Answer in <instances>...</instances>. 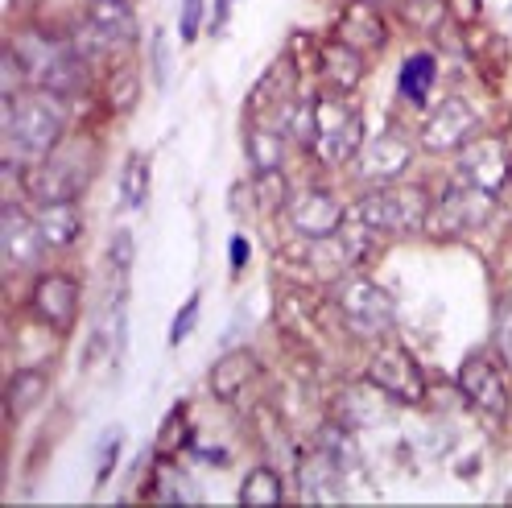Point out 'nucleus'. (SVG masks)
<instances>
[{
    "mask_svg": "<svg viewBox=\"0 0 512 508\" xmlns=\"http://www.w3.org/2000/svg\"><path fill=\"white\" fill-rule=\"evenodd\" d=\"M252 190H256V215H285L294 199V186L281 170H252Z\"/></svg>",
    "mask_w": 512,
    "mask_h": 508,
    "instance_id": "nucleus-28",
    "label": "nucleus"
},
{
    "mask_svg": "<svg viewBox=\"0 0 512 508\" xmlns=\"http://www.w3.org/2000/svg\"><path fill=\"white\" fill-rule=\"evenodd\" d=\"M46 393H50V372H46V364H21V368L9 376V385H5L9 414H13V418L34 414V409L46 401Z\"/></svg>",
    "mask_w": 512,
    "mask_h": 508,
    "instance_id": "nucleus-23",
    "label": "nucleus"
},
{
    "mask_svg": "<svg viewBox=\"0 0 512 508\" xmlns=\"http://www.w3.org/2000/svg\"><path fill=\"white\" fill-rule=\"evenodd\" d=\"M364 376L372 385H380L397 405H409V409H422L430 401V380L418 364V356L393 335H384L372 343L368 352V364H364Z\"/></svg>",
    "mask_w": 512,
    "mask_h": 508,
    "instance_id": "nucleus-6",
    "label": "nucleus"
},
{
    "mask_svg": "<svg viewBox=\"0 0 512 508\" xmlns=\"http://www.w3.org/2000/svg\"><path fill=\"white\" fill-rule=\"evenodd\" d=\"M455 178L488 190V195H500V190L512 182V157H508L504 141L479 133L471 145H463L455 153Z\"/></svg>",
    "mask_w": 512,
    "mask_h": 508,
    "instance_id": "nucleus-14",
    "label": "nucleus"
},
{
    "mask_svg": "<svg viewBox=\"0 0 512 508\" xmlns=\"http://www.w3.org/2000/svg\"><path fill=\"white\" fill-rule=\"evenodd\" d=\"M120 447H124V430L120 426H108L95 442V488H104L112 475H116V463H120Z\"/></svg>",
    "mask_w": 512,
    "mask_h": 508,
    "instance_id": "nucleus-35",
    "label": "nucleus"
},
{
    "mask_svg": "<svg viewBox=\"0 0 512 508\" xmlns=\"http://www.w3.org/2000/svg\"><path fill=\"white\" fill-rule=\"evenodd\" d=\"M104 261H108L112 285H128V273L137 269V236L128 232V228H116V232H112V240H108Z\"/></svg>",
    "mask_w": 512,
    "mask_h": 508,
    "instance_id": "nucleus-32",
    "label": "nucleus"
},
{
    "mask_svg": "<svg viewBox=\"0 0 512 508\" xmlns=\"http://www.w3.org/2000/svg\"><path fill=\"white\" fill-rule=\"evenodd\" d=\"M372 5H389V0H372Z\"/></svg>",
    "mask_w": 512,
    "mask_h": 508,
    "instance_id": "nucleus-44",
    "label": "nucleus"
},
{
    "mask_svg": "<svg viewBox=\"0 0 512 508\" xmlns=\"http://www.w3.org/2000/svg\"><path fill=\"white\" fill-rule=\"evenodd\" d=\"M318 108V137H314V157L323 162L327 170L335 166H351L356 153L364 149L368 141V120L360 112V104L351 95H339V91H323L314 100Z\"/></svg>",
    "mask_w": 512,
    "mask_h": 508,
    "instance_id": "nucleus-5",
    "label": "nucleus"
},
{
    "mask_svg": "<svg viewBox=\"0 0 512 508\" xmlns=\"http://www.w3.org/2000/svg\"><path fill=\"white\" fill-rule=\"evenodd\" d=\"M67 38H71V46L79 50V58L87 62V67H95V62H104V58H108V54L116 50V42H112V38H108V34H104V29H100V25H95L91 17L75 21Z\"/></svg>",
    "mask_w": 512,
    "mask_h": 508,
    "instance_id": "nucleus-31",
    "label": "nucleus"
},
{
    "mask_svg": "<svg viewBox=\"0 0 512 508\" xmlns=\"http://www.w3.org/2000/svg\"><path fill=\"white\" fill-rule=\"evenodd\" d=\"M331 38L356 46L360 54H380L389 46V21H384L380 5H372V0H347L331 25Z\"/></svg>",
    "mask_w": 512,
    "mask_h": 508,
    "instance_id": "nucleus-16",
    "label": "nucleus"
},
{
    "mask_svg": "<svg viewBox=\"0 0 512 508\" xmlns=\"http://www.w3.org/2000/svg\"><path fill=\"white\" fill-rule=\"evenodd\" d=\"M153 190V166L145 153H128V162L120 170V207L124 211H145Z\"/></svg>",
    "mask_w": 512,
    "mask_h": 508,
    "instance_id": "nucleus-27",
    "label": "nucleus"
},
{
    "mask_svg": "<svg viewBox=\"0 0 512 508\" xmlns=\"http://www.w3.org/2000/svg\"><path fill=\"white\" fill-rule=\"evenodd\" d=\"M149 62H153V83H157V87H166V83H170V71H174L166 29H157V34H153V42H149Z\"/></svg>",
    "mask_w": 512,
    "mask_h": 508,
    "instance_id": "nucleus-38",
    "label": "nucleus"
},
{
    "mask_svg": "<svg viewBox=\"0 0 512 508\" xmlns=\"http://www.w3.org/2000/svg\"><path fill=\"white\" fill-rule=\"evenodd\" d=\"M343 467L323 451L314 447L302 463H298V492L310 500V504H335L343 500Z\"/></svg>",
    "mask_w": 512,
    "mask_h": 508,
    "instance_id": "nucleus-21",
    "label": "nucleus"
},
{
    "mask_svg": "<svg viewBox=\"0 0 512 508\" xmlns=\"http://www.w3.org/2000/svg\"><path fill=\"white\" fill-rule=\"evenodd\" d=\"M492 215H496V195L455 178L434 195V211H430V228L426 232L434 240H459L467 232H479Z\"/></svg>",
    "mask_w": 512,
    "mask_h": 508,
    "instance_id": "nucleus-7",
    "label": "nucleus"
},
{
    "mask_svg": "<svg viewBox=\"0 0 512 508\" xmlns=\"http://www.w3.org/2000/svg\"><path fill=\"white\" fill-rule=\"evenodd\" d=\"M13 54L21 58V67L29 75V87L50 91V95H75L87 79V62L79 58V50L71 46V38H58L50 29L25 25L13 34Z\"/></svg>",
    "mask_w": 512,
    "mask_h": 508,
    "instance_id": "nucleus-2",
    "label": "nucleus"
},
{
    "mask_svg": "<svg viewBox=\"0 0 512 508\" xmlns=\"http://www.w3.org/2000/svg\"><path fill=\"white\" fill-rule=\"evenodd\" d=\"M446 13H451V21L459 29L479 25V21H484V0H446Z\"/></svg>",
    "mask_w": 512,
    "mask_h": 508,
    "instance_id": "nucleus-40",
    "label": "nucleus"
},
{
    "mask_svg": "<svg viewBox=\"0 0 512 508\" xmlns=\"http://www.w3.org/2000/svg\"><path fill=\"white\" fill-rule=\"evenodd\" d=\"M492 343H496L500 364L512 372V294H504V298H500V306H496V319H492Z\"/></svg>",
    "mask_w": 512,
    "mask_h": 508,
    "instance_id": "nucleus-36",
    "label": "nucleus"
},
{
    "mask_svg": "<svg viewBox=\"0 0 512 508\" xmlns=\"http://www.w3.org/2000/svg\"><path fill=\"white\" fill-rule=\"evenodd\" d=\"M401 17H405V25L418 29V34H438V29L451 21V13H446V0H405Z\"/></svg>",
    "mask_w": 512,
    "mask_h": 508,
    "instance_id": "nucleus-34",
    "label": "nucleus"
},
{
    "mask_svg": "<svg viewBox=\"0 0 512 508\" xmlns=\"http://www.w3.org/2000/svg\"><path fill=\"white\" fill-rule=\"evenodd\" d=\"M335 405H339V409H335L339 422H347L351 430H368V426H384V422H389L397 401L364 376V380H356V385H347Z\"/></svg>",
    "mask_w": 512,
    "mask_h": 508,
    "instance_id": "nucleus-17",
    "label": "nucleus"
},
{
    "mask_svg": "<svg viewBox=\"0 0 512 508\" xmlns=\"http://www.w3.org/2000/svg\"><path fill=\"white\" fill-rule=\"evenodd\" d=\"M256 376H261V360L248 347H232V352H223L215 364H211V376H207V389L215 401H240L248 385H256Z\"/></svg>",
    "mask_w": 512,
    "mask_h": 508,
    "instance_id": "nucleus-19",
    "label": "nucleus"
},
{
    "mask_svg": "<svg viewBox=\"0 0 512 508\" xmlns=\"http://www.w3.org/2000/svg\"><path fill=\"white\" fill-rule=\"evenodd\" d=\"M79 306H83V285L67 269H46L29 285V314L50 331H71L79 323Z\"/></svg>",
    "mask_w": 512,
    "mask_h": 508,
    "instance_id": "nucleus-11",
    "label": "nucleus"
},
{
    "mask_svg": "<svg viewBox=\"0 0 512 508\" xmlns=\"http://www.w3.org/2000/svg\"><path fill=\"white\" fill-rule=\"evenodd\" d=\"M331 302H335V314L347 327V335L360 339V343H376L384 335H393V327H397L393 294L384 290L380 281H372L368 273L351 269L347 277H339L335 290H331Z\"/></svg>",
    "mask_w": 512,
    "mask_h": 508,
    "instance_id": "nucleus-4",
    "label": "nucleus"
},
{
    "mask_svg": "<svg viewBox=\"0 0 512 508\" xmlns=\"http://www.w3.org/2000/svg\"><path fill=\"white\" fill-rule=\"evenodd\" d=\"M244 153L252 170H281L285 166V153H290V137H285L277 124H248L244 133Z\"/></svg>",
    "mask_w": 512,
    "mask_h": 508,
    "instance_id": "nucleus-25",
    "label": "nucleus"
},
{
    "mask_svg": "<svg viewBox=\"0 0 512 508\" xmlns=\"http://www.w3.org/2000/svg\"><path fill=\"white\" fill-rule=\"evenodd\" d=\"M87 17H91L95 25H100L112 42H116V50L137 46L141 25H137V9H133V0H91V5H87Z\"/></svg>",
    "mask_w": 512,
    "mask_h": 508,
    "instance_id": "nucleus-22",
    "label": "nucleus"
},
{
    "mask_svg": "<svg viewBox=\"0 0 512 508\" xmlns=\"http://www.w3.org/2000/svg\"><path fill=\"white\" fill-rule=\"evenodd\" d=\"M199 306H203V294H190V298L178 306L174 323H170V347H182V343L190 339V331H195V323H199Z\"/></svg>",
    "mask_w": 512,
    "mask_h": 508,
    "instance_id": "nucleus-37",
    "label": "nucleus"
},
{
    "mask_svg": "<svg viewBox=\"0 0 512 508\" xmlns=\"http://www.w3.org/2000/svg\"><path fill=\"white\" fill-rule=\"evenodd\" d=\"M438 83V54L430 50H413L405 62H401V71H397V95L405 104L413 108H422L430 100V91Z\"/></svg>",
    "mask_w": 512,
    "mask_h": 508,
    "instance_id": "nucleus-24",
    "label": "nucleus"
},
{
    "mask_svg": "<svg viewBox=\"0 0 512 508\" xmlns=\"http://www.w3.org/2000/svg\"><path fill=\"white\" fill-rule=\"evenodd\" d=\"M190 438H195V430H190V409H186V401H178L170 414H166L162 430H157V451H162V455H178V451L190 447Z\"/></svg>",
    "mask_w": 512,
    "mask_h": 508,
    "instance_id": "nucleus-33",
    "label": "nucleus"
},
{
    "mask_svg": "<svg viewBox=\"0 0 512 508\" xmlns=\"http://www.w3.org/2000/svg\"><path fill=\"white\" fill-rule=\"evenodd\" d=\"M228 211H232L236 219H244V215H252V211H256V190H252V178H244V182H236V186L228 190Z\"/></svg>",
    "mask_w": 512,
    "mask_h": 508,
    "instance_id": "nucleus-41",
    "label": "nucleus"
},
{
    "mask_svg": "<svg viewBox=\"0 0 512 508\" xmlns=\"http://www.w3.org/2000/svg\"><path fill=\"white\" fill-rule=\"evenodd\" d=\"M203 21H207V0H182L178 38H182V42H195V38L203 34Z\"/></svg>",
    "mask_w": 512,
    "mask_h": 508,
    "instance_id": "nucleus-39",
    "label": "nucleus"
},
{
    "mask_svg": "<svg viewBox=\"0 0 512 508\" xmlns=\"http://www.w3.org/2000/svg\"><path fill=\"white\" fill-rule=\"evenodd\" d=\"M232 5H236V0H215V13L207 21L211 34H223V25H228V17H232Z\"/></svg>",
    "mask_w": 512,
    "mask_h": 508,
    "instance_id": "nucleus-43",
    "label": "nucleus"
},
{
    "mask_svg": "<svg viewBox=\"0 0 512 508\" xmlns=\"http://www.w3.org/2000/svg\"><path fill=\"white\" fill-rule=\"evenodd\" d=\"M67 145V141H62ZM54 149L46 162L29 166L25 170V190L34 195V203H46V199H79L87 182H91V157L79 153V145L71 149Z\"/></svg>",
    "mask_w": 512,
    "mask_h": 508,
    "instance_id": "nucleus-10",
    "label": "nucleus"
},
{
    "mask_svg": "<svg viewBox=\"0 0 512 508\" xmlns=\"http://www.w3.org/2000/svg\"><path fill=\"white\" fill-rule=\"evenodd\" d=\"M0 252H5V265L13 273H34L50 252L34 211H25L21 203H5V215H0Z\"/></svg>",
    "mask_w": 512,
    "mask_h": 508,
    "instance_id": "nucleus-15",
    "label": "nucleus"
},
{
    "mask_svg": "<svg viewBox=\"0 0 512 508\" xmlns=\"http://www.w3.org/2000/svg\"><path fill=\"white\" fill-rule=\"evenodd\" d=\"M34 219L42 228V240L50 252H67L83 240V211H79V199H46V203H34Z\"/></svg>",
    "mask_w": 512,
    "mask_h": 508,
    "instance_id": "nucleus-20",
    "label": "nucleus"
},
{
    "mask_svg": "<svg viewBox=\"0 0 512 508\" xmlns=\"http://www.w3.org/2000/svg\"><path fill=\"white\" fill-rule=\"evenodd\" d=\"M413 157H418V141H413L405 129H384V133L364 141L356 162H351V178H356L360 186L401 182L413 170Z\"/></svg>",
    "mask_w": 512,
    "mask_h": 508,
    "instance_id": "nucleus-8",
    "label": "nucleus"
},
{
    "mask_svg": "<svg viewBox=\"0 0 512 508\" xmlns=\"http://www.w3.org/2000/svg\"><path fill=\"white\" fill-rule=\"evenodd\" d=\"M236 500H240L244 508H277V504H285V480L277 475V467L256 463V467L244 475V480H240Z\"/></svg>",
    "mask_w": 512,
    "mask_h": 508,
    "instance_id": "nucleus-26",
    "label": "nucleus"
},
{
    "mask_svg": "<svg viewBox=\"0 0 512 508\" xmlns=\"http://www.w3.org/2000/svg\"><path fill=\"white\" fill-rule=\"evenodd\" d=\"M364 75H368V54H360L356 46H347L339 38H327L318 46V79H323L327 91L356 95Z\"/></svg>",
    "mask_w": 512,
    "mask_h": 508,
    "instance_id": "nucleus-18",
    "label": "nucleus"
},
{
    "mask_svg": "<svg viewBox=\"0 0 512 508\" xmlns=\"http://www.w3.org/2000/svg\"><path fill=\"white\" fill-rule=\"evenodd\" d=\"M455 385L463 393V401H471L479 414L504 422L508 409H512V393H508V380H504V364H496L488 352H475L459 364Z\"/></svg>",
    "mask_w": 512,
    "mask_h": 508,
    "instance_id": "nucleus-12",
    "label": "nucleus"
},
{
    "mask_svg": "<svg viewBox=\"0 0 512 508\" xmlns=\"http://www.w3.org/2000/svg\"><path fill=\"white\" fill-rule=\"evenodd\" d=\"M137 100H141V75H137V67H116L104 79V104H108V112L124 116V112L137 108Z\"/></svg>",
    "mask_w": 512,
    "mask_h": 508,
    "instance_id": "nucleus-30",
    "label": "nucleus"
},
{
    "mask_svg": "<svg viewBox=\"0 0 512 508\" xmlns=\"http://www.w3.org/2000/svg\"><path fill=\"white\" fill-rule=\"evenodd\" d=\"M67 137V112H62V95L29 87L13 100H5V149L9 162L38 166L62 145Z\"/></svg>",
    "mask_w": 512,
    "mask_h": 508,
    "instance_id": "nucleus-1",
    "label": "nucleus"
},
{
    "mask_svg": "<svg viewBox=\"0 0 512 508\" xmlns=\"http://www.w3.org/2000/svg\"><path fill=\"white\" fill-rule=\"evenodd\" d=\"M479 133H484V116H479V108L471 100H463V95H446V100L426 116L418 145L434 157H455Z\"/></svg>",
    "mask_w": 512,
    "mask_h": 508,
    "instance_id": "nucleus-9",
    "label": "nucleus"
},
{
    "mask_svg": "<svg viewBox=\"0 0 512 508\" xmlns=\"http://www.w3.org/2000/svg\"><path fill=\"white\" fill-rule=\"evenodd\" d=\"M248 261H252V244H248V236H244V232H232V240H228V265H232V273L240 277V273L248 269Z\"/></svg>",
    "mask_w": 512,
    "mask_h": 508,
    "instance_id": "nucleus-42",
    "label": "nucleus"
},
{
    "mask_svg": "<svg viewBox=\"0 0 512 508\" xmlns=\"http://www.w3.org/2000/svg\"><path fill=\"white\" fill-rule=\"evenodd\" d=\"M277 129L290 137V145L298 149H314V137H318V108L314 100H290L281 108V124Z\"/></svg>",
    "mask_w": 512,
    "mask_h": 508,
    "instance_id": "nucleus-29",
    "label": "nucleus"
},
{
    "mask_svg": "<svg viewBox=\"0 0 512 508\" xmlns=\"http://www.w3.org/2000/svg\"><path fill=\"white\" fill-rule=\"evenodd\" d=\"M351 207H343V199L327 186H302L294 190L290 207H285V228H290L298 240H323V236H335L343 228Z\"/></svg>",
    "mask_w": 512,
    "mask_h": 508,
    "instance_id": "nucleus-13",
    "label": "nucleus"
},
{
    "mask_svg": "<svg viewBox=\"0 0 512 508\" xmlns=\"http://www.w3.org/2000/svg\"><path fill=\"white\" fill-rule=\"evenodd\" d=\"M360 219L380 232V236H422L430 228L434 195L418 182H389V186H364L356 203H351Z\"/></svg>",
    "mask_w": 512,
    "mask_h": 508,
    "instance_id": "nucleus-3",
    "label": "nucleus"
}]
</instances>
